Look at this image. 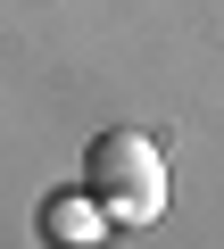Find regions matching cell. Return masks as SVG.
<instances>
[{
    "instance_id": "cell-2",
    "label": "cell",
    "mask_w": 224,
    "mask_h": 249,
    "mask_svg": "<svg viewBox=\"0 0 224 249\" xmlns=\"http://www.w3.org/2000/svg\"><path fill=\"white\" fill-rule=\"evenodd\" d=\"M108 199L91 191V183H75V191H50L42 199V232L58 241V249H83V241H108Z\"/></svg>"
},
{
    "instance_id": "cell-1",
    "label": "cell",
    "mask_w": 224,
    "mask_h": 249,
    "mask_svg": "<svg viewBox=\"0 0 224 249\" xmlns=\"http://www.w3.org/2000/svg\"><path fill=\"white\" fill-rule=\"evenodd\" d=\"M83 183L108 199V216H117L125 232H141V224L166 216V158H158L150 133H133V124L91 133V150H83Z\"/></svg>"
}]
</instances>
